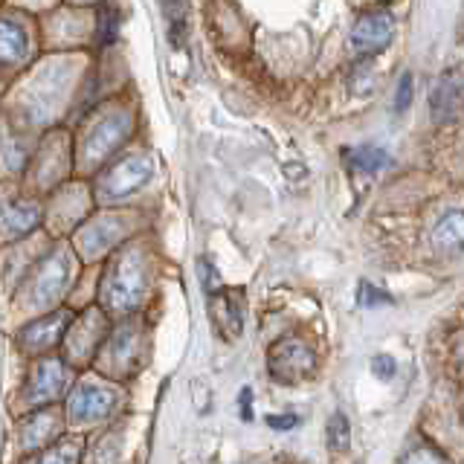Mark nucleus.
Returning <instances> with one entry per match:
<instances>
[{
	"label": "nucleus",
	"mask_w": 464,
	"mask_h": 464,
	"mask_svg": "<svg viewBox=\"0 0 464 464\" xmlns=\"http://www.w3.org/2000/svg\"><path fill=\"white\" fill-rule=\"evenodd\" d=\"M392 33H395V21L389 12H369L354 24L352 44L360 53H377L392 41Z\"/></svg>",
	"instance_id": "nucleus-1"
},
{
	"label": "nucleus",
	"mask_w": 464,
	"mask_h": 464,
	"mask_svg": "<svg viewBox=\"0 0 464 464\" xmlns=\"http://www.w3.org/2000/svg\"><path fill=\"white\" fill-rule=\"evenodd\" d=\"M435 250H461L464 246V209H450L439 218L432 229Z\"/></svg>",
	"instance_id": "nucleus-2"
},
{
	"label": "nucleus",
	"mask_w": 464,
	"mask_h": 464,
	"mask_svg": "<svg viewBox=\"0 0 464 464\" xmlns=\"http://www.w3.org/2000/svg\"><path fill=\"white\" fill-rule=\"evenodd\" d=\"M459 99H461V84L456 76H444L441 82H435L432 96H430V108L435 120H453Z\"/></svg>",
	"instance_id": "nucleus-3"
},
{
	"label": "nucleus",
	"mask_w": 464,
	"mask_h": 464,
	"mask_svg": "<svg viewBox=\"0 0 464 464\" xmlns=\"http://www.w3.org/2000/svg\"><path fill=\"white\" fill-rule=\"evenodd\" d=\"M348 163L357 171H381L389 166V154L383 149H377V145H360V149H352L348 151Z\"/></svg>",
	"instance_id": "nucleus-4"
},
{
	"label": "nucleus",
	"mask_w": 464,
	"mask_h": 464,
	"mask_svg": "<svg viewBox=\"0 0 464 464\" xmlns=\"http://www.w3.org/2000/svg\"><path fill=\"white\" fill-rule=\"evenodd\" d=\"M26 47L24 33L14 24L0 21V58H18Z\"/></svg>",
	"instance_id": "nucleus-5"
},
{
	"label": "nucleus",
	"mask_w": 464,
	"mask_h": 464,
	"mask_svg": "<svg viewBox=\"0 0 464 464\" xmlns=\"http://www.w3.org/2000/svg\"><path fill=\"white\" fill-rule=\"evenodd\" d=\"M108 406H111V398L102 395V392H82V398H76V403H72V412L84 415V418H93L102 410H108Z\"/></svg>",
	"instance_id": "nucleus-6"
},
{
	"label": "nucleus",
	"mask_w": 464,
	"mask_h": 464,
	"mask_svg": "<svg viewBox=\"0 0 464 464\" xmlns=\"http://www.w3.org/2000/svg\"><path fill=\"white\" fill-rule=\"evenodd\" d=\"M348 439H352V430H348V418L343 412H337L328 420V441L334 450H345Z\"/></svg>",
	"instance_id": "nucleus-7"
},
{
	"label": "nucleus",
	"mask_w": 464,
	"mask_h": 464,
	"mask_svg": "<svg viewBox=\"0 0 464 464\" xmlns=\"http://www.w3.org/2000/svg\"><path fill=\"white\" fill-rule=\"evenodd\" d=\"M372 372L381 377V381H392V377H395V360L386 354H377L372 360Z\"/></svg>",
	"instance_id": "nucleus-8"
},
{
	"label": "nucleus",
	"mask_w": 464,
	"mask_h": 464,
	"mask_svg": "<svg viewBox=\"0 0 464 464\" xmlns=\"http://www.w3.org/2000/svg\"><path fill=\"white\" fill-rule=\"evenodd\" d=\"M412 102V76L410 72H403L401 76V87H398V102H395V111H406Z\"/></svg>",
	"instance_id": "nucleus-9"
},
{
	"label": "nucleus",
	"mask_w": 464,
	"mask_h": 464,
	"mask_svg": "<svg viewBox=\"0 0 464 464\" xmlns=\"http://www.w3.org/2000/svg\"><path fill=\"white\" fill-rule=\"evenodd\" d=\"M267 424L273 430H290V427L299 424V418L296 415H273V418H267Z\"/></svg>",
	"instance_id": "nucleus-10"
},
{
	"label": "nucleus",
	"mask_w": 464,
	"mask_h": 464,
	"mask_svg": "<svg viewBox=\"0 0 464 464\" xmlns=\"http://www.w3.org/2000/svg\"><path fill=\"white\" fill-rule=\"evenodd\" d=\"M412 459L439 461V459H441V453H432V450H412V453H403V461H412Z\"/></svg>",
	"instance_id": "nucleus-11"
},
{
	"label": "nucleus",
	"mask_w": 464,
	"mask_h": 464,
	"mask_svg": "<svg viewBox=\"0 0 464 464\" xmlns=\"http://www.w3.org/2000/svg\"><path fill=\"white\" fill-rule=\"evenodd\" d=\"M250 401H253V392L250 389H244L241 392V410H244V420H250L253 412H250Z\"/></svg>",
	"instance_id": "nucleus-12"
}]
</instances>
